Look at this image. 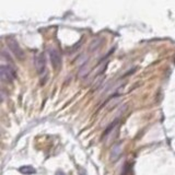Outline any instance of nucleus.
<instances>
[{
    "instance_id": "obj_1",
    "label": "nucleus",
    "mask_w": 175,
    "mask_h": 175,
    "mask_svg": "<svg viewBox=\"0 0 175 175\" xmlns=\"http://www.w3.org/2000/svg\"><path fill=\"white\" fill-rule=\"evenodd\" d=\"M6 42H7L8 48L10 49V52H12L18 59H23V58H24L23 49L21 48V46L19 45V43H18V41L15 40L14 37L8 36V37H6Z\"/></svg>"
},
{
    "instance_id": "obj_6",
    "label": "nucleus",
    "mask_w": 175,
    "mask_h": 175,
    "mask_svg": "<svg viewBox=\"0 0 175 175\" xmlns=\"http://www.w3.org/2000/svg\"><path fill=\"white\" fill-rule=\"evenodd\" d=\"M19 172L24 175H32L36 173V170H35L33 166H31V165H23V166H21V168L19 169Z\"/></svg>"
},
{
    "instance_id": "obj_11",
    "label": "nucleus",
    "mask_w": 175,
    "mask_h": 175,
    "mask_svg": "<svg viewBox=\"0 0 175 175\" xmlns=\"http://www.w3.org/2000/svg\"><path fill=\"white\" fill-rule=\"evenodd\" d=\"M129 171H130V165H129V163H125V165L122 166V175H128V174H129Z\"/></svg>"
},
{
    "instance_id": "obj_9",
    "label": "nucleus",
    "mask_w": 175,
    "mask_h": 175,
    "mask_svg": "<svg viewBox=\"0 0 175 175\" xmlns=\"http://www.w3.org/2000/svg\"><path fill=\"white\" fill-rule=\"evenodd\" d=\"M102 42V40H101L100 37H98V38H95L94 41H93L92 43H91V46H90V49L91 50H94L96 47H99L100 46V43Z\"/></svg>"
},
{
    "instance_id": "obj_7",
    "label": "nucleus",
    "mask_w": 175,
    "mask_h": 175,
    "mask_svg": "<svg viewBox=\"0 0 175 175\" xmlns=\"http://www.w3.org/2000/svg\"><path fill=\"white\" fill-rule=\"evenodd\" d=\"M89 71H90V68H89V66H88V64H87V65L82 66V67L79 69V73H78V76H79L80 78H84L85 76L89 73Z\"/></svg>"
},
{
    "instance_id": "obj_4",
    "label": "nucleus",
    "mask_w": 175,
    "mask_h": 175,
    "mask_svg": "<svg viewBox=\"0 0 175 175\" xmlns=\"http://www.w3.org/2000/svg\"><path fill=\"white\" fill-rule=\"evenodd\" d=\"M48 55H49L50 64H52V68L55 70H58L61 67V56H60V52L57 49H55V48H50L49 52H48Z\"/></svg>"
},
{
    "instance_id": "obj_10",
    "label": "nucleus",
    "mask_w": 175,
    "mask_h": 175,
    "mask_svg": "<svg viewBox=\"0 0 175 175\" xmlns=\"http://www.w3.org/2000/svg\"><path fill=\"white\" fill-rule=\"evenodd\" d=\"M88 59H89V57H88L87 55H81L80 57L78 58V60H79V64H80L81 67H82V66H84V65H87Z\"/></svg>"
},
{
    "instance_id": "obj_8",
    "label": "nucleus",
    "mask_w": 175,
    "mask_h": 175,
    "mask_svg": "<svg viewBox=\"0 0 175 175\" xmlns=\"http://www.w3.org/2000/svg\"><path fill=\"white\" fill-rule=\"evenodd\" d=\"M117 124H118V119H116L115 122H113L112 124H111V125L107 127V129L105 130V133H104V135H103V137H106V136H108V134H110L111 131L115 128V126H117Z\"/></svg>"
},
{
    "instance_id": "obj_12",
    "label": "nucleus",
    "mask_w": 175,
    "mask_h": 175,
    "mask_svg": "<svg viewBox=\"0 0 175 175\" xmlns=\"http://www.w3.org/2000/svg\"><path fill=\"white\" fill-rule=\"evenodd\" d=\"M56 175H65V173L61 172V171H58V172L56 173Z\"/></svg>"
},
{
    "instance_id": "obj_3",
    "label": "nucleus",
    "mask_w": 175,
    "mask_h": 175,
    "mask_svg": "<svg viewBox=\"0 0 175 175\" xmlns=\"http://www.w3.org/2000/svg\"><path fill=\"white\" fill-rule=\"evenodd\" d=\"M0 78L3 82L10 83L15 79V71L9 66H0Z\"/></svg>"
},
{
    "instance_id": "obj_5",
    "label": "nucleus",
    "mask_w": 175,
    "mask_h": 175,
    "mask_svg": "<svg viewBox=\"0 0 175 175\" xmlns=\"http://www.w3.org/2000/svg\"><path fill=\"white\" fill-rule=\"evenodd\" d=\"M122 143H116L114 145V147L112 148V150H111V161L113 162H115L117 161L118 159L120 158V154H122Z\"/></svg>"
},
{
    "instance_id": "obj_2",
    "label": "nucleus",
    "mask_w": 175,
    "mask_h": 175,
    "mask_svg": "<svg viewBox=\"0 0 175 175\" xmlns=\"http://www.w3.org/2000/svg\"><path fill=\"white\" fill-rule=\"evenodd\" d=\"M34 64L36 71L42 78H45L47 75V70H46V58L43 52H38L37 55L34 57Z\"/></svg>"
}]
</instances>
